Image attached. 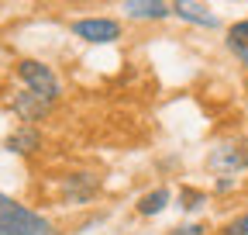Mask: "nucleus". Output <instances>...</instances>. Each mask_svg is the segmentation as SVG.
<instances>
[{"instance_id": "nucleus-1", "label": "nucleus", "mask_w": 248, "mask_h": 235, "mask_svg": "<svg viewBox=\"0 0 248 235\" xmlns=\"http://www.w3.org/2000/svg\"><path fill=\"white\" fill-rule=\"evenodd\" d=\"M0 235H59L55 225L0 190Z\"/></svg>"}, {"instance_id": "nucleus-2", "label": "nucleus", "mask_w": 248, "mask_h": 235, "mask_svg": "<svg viewBox=\"0 0 248 235\" xmlns=\"http://www.w3.org/2000/svg\"><path fill=\"white\" fill-rule=\"evenodd\" d=\"M14 73H17L21 86L35 90L38 97H45V101H52V104H59V101H62V80L55 76V69H52V66H45V63H42V59H21V63L14 66Z\"/></svg>"}, {"instance_id": "nucleus-3", "label": "nucleus", "mask_w": 248, "mask_h": 235, "mask_svg": "<svg viewBox=\"0 0 248 235\" xmlns=\"http://www.w3.org/2000/svg\"><path fill=\"white\" fill-rule=\"evenodd\" d=\"M69 32L79 42H90V45H110V42H117L124 35V28L114 17H76L69 24Z\"/></svg>"}, {"instance_id": "nucleus-4", "label": "nucleus", "mask_w": 248, "mask_h": 235, "mask_svg": "<svg viewBox=\"0 0 248 235\" xmlns=\"http://www.w3.org/2000/svg\"><path fill=\"white\" fill-rule=\"evenodd\" d=\"M7 107L21 118L24 125H38V121H45V118L52 114V101H45V97H38L35 90H28V86H21V90H14L11 97H7Z\"/></svg>"}, {"instance_id": "nucleus-5", "label": "nucleus", "mask_w": 248, "mask_h": 235, "mask_svg": "<svg viewBox=\"0 0 248 235\" xmlns=\"http://www.w3.org/2000/svg\"><path fill=\"white\" fill-rule=\"evenodd\" d=\"M210 169H221V173L248 169V138L228 142V145H217V149L210 152Z\"/></svg>"}, {"instance_id": "nucleus-6", "label": "nucleus", "mask_w": 248, "mask_h": 235, "mask_svg": "<svg viewBox=\"0 0 248 235\" xmlns=\"http://www.w3.org/2000/svg\"><path fill=\"white\" fill-rule=\"evenodd\" d=\"M97 194H100V176L93 173H69L62 180V197L69 204H90Z\"/></svg>"}, {"instance_id": "nucleus-7", "label": "nucleus", "mask_w": 248, "mask_h": 235, "mask_svg": "<svg viewBox=\"0 0 248 235\" xmlns=\"http://www.w3.org/2000/svg\"><path fill=\"white\" fill-rule=\"evenodd\" d=\"M4 149L14 152V156H35V152L42 149V132H38L35 125H21V128H14V132L7 135Z\"/></svg>"}, {"instance_id": "nucleus-8", "label": "nucleus", "mask_w": 248, "mask_h": 235, "mask_svg": "<svg viewBox=\"0 0 248 235\" xmlns=\"http://www.w3.org/2000/svg\"><path fill=\"white\" fill-rule=\"evenodd\" d=\"M124 14L131 21H166L172 11L166 0H124Z\"/></svg>"}, {"instance_id": "nucleus-9", "label": "nucleus", "mask_w": 248, "mask_h": 235, "mask_svg": "<svg viewBox=\"0 0 248 235\" xmlns=\"http://www.w3.org/2000/svg\"><path fill=\"white\" fill-rule=\"evenodd\" d=\"M169 11L179 17V21H186V24H200V28H217V17L203 7V4H197V0H172L169 4Z\"/></svg>"}, {"instance_id": "nucleus-10", "label": "nucleus", "mask_w": 248, "mask_h": 235, "mask_svg": "<svg viewBox=\"0 0 248 235\" xmlns=\"http://www.w3.org/2000/svg\"><path fill=\"white\" fill-rule=\"evenodd\" d=\"M228 49L248 66V21H238V24L228 28Z\"/></svg>"}, {"instance_id": "nucleus-11", "label": "nucleus", "mask_w": 248, "mask_h": 235, "mask_svg": "<svg viewBox=\"0 0 248 235\" xmlns=\"http://www.w3.org/2000/svg\"><path fill=\"white\" fill-rule=\"evenodd\" d=\"M166 204H169V190H166V187L148 190V194L138 201V215H141V218H155V215L166 208Z\"/></svg>"}, {"instance_id": "nucleus-12", "label": "nucleus", "mask_w": 248, "mask_h": 235, "mask_svg": "<svg viewBox=\"0 0 248 235\" xmlns=\"http://www.w3.org/2000/svg\"><path fill=\"white\" fill-rule=\"evenodd\" d=\"M203 201H207V194H203V190L183 187V194H179V208H186V211H197V208H203Z\"/></svg>"}, {"instance_id": "nucleus-13", "label": "nucleus", "mask_w": 248, "mask_h": 235, "mask_svg": "<svg viewBox=\"0 0 248 235\" xmlns=\"http://www.w3.org/2000/svg\"><path fill=\"white\" fill-rule=\"evenodd\" d=\"M224 235H248V215H241V218H234L228 228H224Z\"/></svg>"}, {"instance_id": "nucleus-14", "label": "nucleus", "mask_w": 248, "mask_h": 235, "mask_svg": "<svg viewBox=\"0 0 248 235\" xmlns=\"http://www.w3.org/2000/svg\"><path fill=\"white\" fill-rule=\"evenodd\" d=\"M207 228L203 225H179V228H172L169 235H203Z\"/></svg>"}, {"instance_id": "nucleus-15", "label": "nucleus", "mask_w": 248, "mask_h": 235, "mask_svg": "<svg viewBox=\"0 0 248 235\" xmlns=\"http://www.w3.org/2000/svg\"><path fill=\"white\" fill-rule=\"evenodd\" d=\"M217 190H221V194L231 190V176H221V180H217Z\"/></svg>"}, {"instance_id": "nucleus-16", "label": "nucleus", "mask_w": 248, "mask_h": 235, "mask_svg": "<svg viewBox=\"0 0 248 235\" xmlns=\"http://www.w3.org/2000/svg\"><path fill=\"white\" fill-rule=\"evenodd\" d=\"M245 90H248V80H245Z\"/></svg>"}]
</instances>
